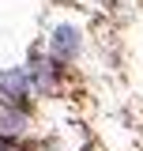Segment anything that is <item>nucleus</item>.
Returning a JSON list of instances; mask_svg holds the SVG:
<instances>
[{
    "label": "nucleus",
    "instance_id": "obj_5",
    "mask_svg": "<svg viewBox=\"0 0 143 151\" xmlns=\"http://www.w3.org/2000/svg\"><path fill=\"white\" fill-rule=\"evenodd\" d=\"M4 151H34V147H30L26 140H15V144H8V147H4Z\"/></svg>",
    "mask_w": 143,
    "mask_h": 151
},
{
    "label": "nucleus",
    "instance_id": "obj_4",
    "mask_svg": "<svg viewBox=\"0 0 143 151\" xmlns=\"http://www.w3.org/2000/svg\"><path fill=\"white\" fill-rule=\"evenodd\" d=\"M30 136V110H15V106H0V140L15 144Z\"/></svg>",
    "mask_w": 143,
    "mask_h": 151
},
{
    "label": "nucleus",
    "instance_id": "obj_2",
    "mask_svg": "<svg viewBox=\"0 0 143 151\" xmlns=\"http://www.w3.org/2000/svg\"><path fill=\"white\" fill-rule=\"evenodd\" d=\"M83 45H87V38H83V27H79V23L60 19V23H53V27H49L45 49H49V53H53L64 68H72V64L83 57Z\"/></svg>",
    "mask_w": 143,
    "mask_h": 151
},
{
    "label": "nucleus",
    "instance_id": "obj_3",
    "mask_svg": "<svg viewBox=\"0 0 143 151\" xmlns=\"http://www.w3.org/2000/svg\"><path fill=\"white\" fill-rule=\"evenodd\" d=\"M0 106H15V110L34 106V83L26 68H0Z\"/></svg>",
    "mask_w": 143,
    "mask_h": 151
},
{
    "label": "nucleus",
    "instance_id": "obj_6",
    "mask_svg": "<svg viewBox=\"0 0 143 151\" xmlns=\"http://www.w3.org/2000/svg\"><path fill=\"white\" fill-rule=\"evenodd\" d=\"M4 147H8V144H4V140H0V151H4Z\"/></svg>",
    "mask_w": 143,
    "mask_h": 151
},
{
    "label": "nucleus",
    "instance_id": "obj_1",
    "mask_svg": "<svg viewBox=\"0 0 143 151\" xmlns=\"http://www.w3.org/2000/svg\"><path fill=\"white\" fill-rule=\"evenodd\" d=\"M23 68H26V76H30L38 98H56V94H60V87H64V72H68V68L45 49V42H41V45H30Z\"/></svg>",
    "mask_w": 143,
    "mask_h": 151
}]
</instances>
